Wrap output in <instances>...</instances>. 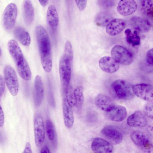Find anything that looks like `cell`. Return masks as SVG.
Here are the masks:
<instances>
[{
	"label": "cell",
	"mask_w": 153,
	"mask_h": 153,
	"mask_svg": "<svg viewBox=\"0 0 153 153\" xmlns=\"http://www.w3.org/2000/svg\"><path fill=\"white\" fill-rule=\"evenodd\" d=\"M36 36L43 68L46 72L51 70V44L49 36L43 26L39 25L35 30Z\"/></svg>",
	"instance_id": "1"
},
{
	"label": "cell",
	"mask_w": 153,
	"mask_h": 153,
	"mask_svg": "<svg viewBox=\"0 0 153 153\" xmlns=\"http://www.w3.org/2000/svg\"><path fill=\"white\" fill-rule=\"evenodd\" d=\"M73 57L72 45L69 41H67L65 44L64 53L60 60L59 65L60 77L64 93L70 84Z\"/></svg>",
	"instance_id": "2"
},
{
	"label": "cell",
	"mask_w": 153,
	"mask_h": 153,
	"mask_svg": "<svg viewBox=\"0 0 153 153\" xmlns=\"http://www.w3.org/2000/svg\"><path fill=\"white\" fill-rule=\"evenodd\" d=\"M111 88L114 94L120 100H129L134 97L132 86L125 80H115L112 83Z\"/></svg>",
	"instance_id": "3"
},
{
	"label": "cell",
	"mask_w": 153,
	"mask_h": 153,
	"mask_svg": "<svg viewBox=\"0 0 153 153\" xmlns=\"http://www.w3.org/2000/svg\"><path fill=\"white\" fill-rule=\"evenodd\" d=\"M7 47L9 52L15 63L17 70L29 66L19 46L15 40L11 39L9 40Z\"/></svg>",
	"instance_id": "4"
},
{
	"label": "cell",
	"mask_w": 153,
	"mask_h": 153,
	"mask_svg": "<svg viewBox=\"0 0 153 153\" xmlns=\"http://www.w3.org/2000/svg\"><path fill=\"white\" fill-rule=\"evenodd\" d=\"M112 58L119 64L128 65L133 61L132 53L127 49L121 45L114 46L111 51Z\"/></svg>",
	"instance_id": "5"
},
{
	"label": "cell",
	"mask_w": 153,
	"mask_h": 153,
	"mask_svg": "<svg viewBox=\"0 0 153 153\" xmlns=\"http://www.w3.org/2000/svg\"><path fill=\"white\" fill-rule=\"evenodd\" d=\"M4 80L11 94L16 96L18 94L19 84L16 73L10 65H7L4 69Z\"/></svg>",
	"instance_id": "6"
},
{
	"label": "cell",
	"mask_w": 153,
	"mask_h": 153,
	"mask_svg": "<svg viewBox=\"0 0 153 153\" xmlns=\"http://www.w3.org/2000/svg\"><path fill=\"white\" fill-rule=\"evenodd\" d=\"M132 141L141 148L145 153H151L153 150L152 144L148 135L144 132L136 131L131 134Z\"/></svg>",
	"instance_id": "7"
},
{
	"label": "cell",
	"mask_w": 153,
	"mask_h": 153,
	"mask_svg": "<svg viewBox=\"0 0 153 153\" xmlns=\"http://www.w3.org/2000/svg\"><path fill=\"white\" fill-rule=\"evenodd\" d=\"M17 14V8L13 3L9 4L5 8L2 16V23L4 28L7 30H11L16 23Z\"/></svg>",
	"instance_id": "8"
},
{
	"label": "cell",
	"mask_w": 153,
	"mask_h": 153,
	"mask_svg": "<svg viewBox=\"0 0 153 153\" xmlns=\"http://www.w3.org/2000/svg\"><path fill=\"white\" fill-rule=\"evenodd\" d=\"M134 94L146 101L152 102L153 100L152 86L147 83H140L132 86Z\"/></svg>",
	"instance_id": "9"
},
{
	"label": "cell",
	"mask_w": 153,
	"mask_h": 153,
	"mask_svg": "<svg viewBox=\"0 0 153 153\" xmlns=\"http://www.w3.org/2000/svg\"><path fill=\"white\" fill-rule=\"evenodd\" d=\"M33 124L35 143L36 146L39 148L43 144L45 137L44 126L41 116L37 115L35 116Z\"/></svg>",
	"instance_id": "10"
},
{
	"label": "cell",
	"mask_w": 153,
	"mask_h": 153,
	"mask_svg": "<svg viewBox=\"0 0 153 153\" xmlns=\"http://www.w3.org/2000/svg\"><path fill=\"white\" fill-rule=\"evenodd\" d=\"M101 134L112 143L117 144L122 141L123 137L121 132L115 127L108 126L101 130Z\"/></svg>",
	"instance_id": "11"
},
{
	"label": "cell",
	"mask_w": 153,
	"mask_h": 153,
	"mask_svg": "<svg viewBox=\"0 0 153 153\" xmlns=\"http://www.w3.org/2000/svg\"><path fill=\"white\" fill-rule=\"evenodd\" d=\"M91 148L94 153H113L112 145L106 140L100 137L94 138L91 144Z\"/></svg>",
	"instance_id": "12"
},
{
	"label": "cell",
	"mask_w": 153,
	"mask_h": 153,
	"mask_svg": "<svg viewBox=\"0 0 153 153\" xmlns=\"http://www.w3.org/2000/svg\"><path fill=\"white\" fill-rule=\"evenodd\" d=\"M47 21L50 30L53 34L57 31L59 17L56 9L53 5L49 6L47 14Z\"/></svg>",
	"instance_id": "13"
},
{
	"label": "cell",
	"mask_w": 153,
	"mask_h": 153,
	"mask_svg": "<svg viewBox=\"0 0 153 153\" xmlns=\"http://www.w3.org/2000/svg\"><path fill=\"white\" fill-rule=\"evenodd\" d=\"M130 24L135 30L141 33L149 32L151 28V24L149 20L142 17L134 16L130 20Z\"/></svg>",
	"instance_id": "14"
},
{
	"label": "cell",
	"mask_w": 153,
	"mask_h": 153,
	"mask_svg": "<svg viewBox=\"0 0 153 153\" xmlns=\"http://www.w3.org/2000/svg\"><path fill=\"white\" fill-rule=\"evenodd\" d=\"M137 5L134 0H120L119 2L117 10L118 13L124 16L131 15L137 10Z\"/></svg>",
	"instance_id": "15"
},
{
	"label": "cell",
	"mask_w": 153,
	"mask_h": 153,
	"mask_svg": "<svg viewBox=\"0 0 153 153\" xmlns=\"http://www.w3.org/2000/svg\"><path fill=\"white\" fill-rule=\"evenodd\" d=\"M125 21L121 19H112L106 25V31L109 35L115 36L121 33L125 27Z\"/></svg>",
	"instance_id": "16"
},
{
	"label": "cell",
	"mask_w": 153,
	"mask_h": 153,
	"mask_svg": "<svg viewBox=\"0 0 153 153\" xmlns=\"http://www.w3.org/2000/svg\"><path fill=\"white\" fill-rule=\"evenodd\" d=\"M44 96V88L41 77L37 75L34 82V101L35 105L38 107L41 104Z\"/></svg>",
	"instance_id": "17"
},
{
	"label": "cell",
	"mask_w": 153,
	"mask_h": 153,
	"mask_svg": "<svg viewBox=\"0 0 153 153\" xmlns=\"http://www.w3.org/2000/svg\"><path fill=\"white\" fill-rule=\"evenodd\" d=\"M127 123L131 127H143L146 125L147 121L145 114L141 111H137L128 118Z\"/></svg>",
	"instance_id": "18"
},
{
	"label": "cell",
	"mask_w": 153,
	"mask_h": 153,
	"mask_svg": "<svg viewBox=\"0 0 153 153\" xmlns=\"http://www.w3.org/2000/svg\"><path fill=\"white\" fill-rule=\"evenodd\" d=\"M99 65L102 71L110 73L116 72L120 68L118 63L112 57L108 56L103 57L100 60Z\"/></svg>",
	"instance_id": "19"
},
{
	"label": "cell",
	"mask_w": 153,
	"mask_h": 153,
	"mask_svg": "<svg viewBox=\"0 0 153 153\" xmlns=\"http://www.w3.org/2000/svg\"><path fill=\"white\" fill-rule=\"evenodd\" d=\"M107 116L110 120L115 122H121L126 118L127 115L126 108L121 105H114L106 112Z\"/></svg>",
	"instance_id": "20"
},
{
	"label": "cell",
	"mask_w": 153,
	"mask_h": 153,
	"mask_svg": "<svg viewBox=\"0 0 153 153\" xmlns=\"http://www.w3.org/2000/svg\"><path fill=\"white\" fill-rule=\"evenodd\" d=\"M62 110L65 126L67 128H71L73 125L74 117L72 107L65 98L63 102Z\"/></svg>",
	"instance_id": "21"
},
{
	"label": "cell",
	"mask_w": 153,
	"mask_h": 153,
	"mask_svg": "<svg viewBox=\"0 0 153 153\" xmlns=\"http://www.w3.org/2000/svg\"><path fill=\"white\" fill-rule=\"evenodd\" d=\"M95 102L99 108L106 112L109 111L114 105L111 99L104 94L97 95L95 98Z\"/></svg>",
	"instance_id": "22"
},
{
	"label": "cell",
	"mask_w": 153,
	"mask_h": 153,
	"mask_svg": "<svg viewBox=\"0 0 153 153\" xmlns=\"http://www.w3.org/2000/svg\"><path fill=\"white\" fill-rule=\"evenodd\" d=\"M22 7L25 22L27 25H29L33 21L34 15V10L31 1L25 0L23 3Z\"/></svg>",
	"instance_id": "23"
},
{
	"label": "cell",
	"mask_w": 153,
	"mask_h": 153,
	"mask_svg": "<svg viewBox=\"0 0 153 153\" xmlns=\"http://www.w3.org/2000/svg\"><path fill=\"white\" fill-rule=\"evenodd\" d=\"M14 35L16 37L23 45L28 46L31 42L30 35L28 32L23 27L18 26L15 29Z\"/></svg>",
	"instance_id": "24"
},
{
	"label": "cell",
	"mask_w": 153,
	"mask_h": 153,
	"mask_svg": "<svg viewBox=\"0 0 153 153\" xmlns=\"http://www.w3.org/2000/svg\"><path fill=\"white\" fill-rule=\"evenodd\" d=\"M127 42L133 46L139 45L140 43V38L136 30L132 32L129 29H126L124 32Z\"/></svg>",
	"instance_id": "25"
},
{
	"label": "cell",
	"mask_w": 153,
	"mask_h": 153,
	"mask_svg": "<svg viewBox=\"0 0 153 153\" xmlns=\"http://www.w3.org/2000/svg\"><path fill=\"white\" fill-rule=\"evenodd\" d=\"M95 20L97 25L105 27L112 20V17L108 13L102 12L97 16Z\"/></svg>",
	"instance_id": "26"
},
{
	"label": "cell",
	"mask_w": 153,
	"mask_h": 153,
	"mask_svg": "<svg viewBox=\"0 0 153 153\" xmlns=\"http://www.w3.org/2000/svg\"><path fill=\"white\" fill-rule=\"evenodd\" d=\"M141 10L145 15L150 17L153 16V4L151 0L140 1Z\"/></svg>",
	"instance_id": "27"
},
{
	"label": "cell",
	"mask_w": 153,
	"mask_h": 153,
	"mask_svg": "<svg viewBox=\"0 0 153 153\" xmlns=\"http://www.w3.org/2000/svg\"><path fill=\"white\" fill-rule=\"evenodd\" d=\"M76 106L77 109L80 110L82 107L84 102V96L82 88L79 86L76 87L74 90Z\"/></svg>",
	"instance_id": "28"
},
{
	"label": "cell",
	"mask_w": 153,
	"mask_h": 153,
	"mask_svg": "<svg viewBox=\"0 0 153 153\" xmlns=\"http://www.w3.org/2000/svg\"><path fill=\"white\" fill-rule=\"evenodd\" d=\"M46 131L48 140L53 141L55 137V131L52 121L49 119L46 120L45 125Z\"/></svg>",
	"instance_id": "29"
},
{
	"label": "cell",
	"mask_w": 153,
	"mask_h": 153,
	"mask_svg": "<svg viewBox=\"0 0 153 153\" xmlns=\"http://www.w3.org/2000/svg\"><path fill=\"white\" fill-rule=\"evenodd\" d=\"M72 86L70 84L64 94L69 104L72 107L76 106V102L74 94V91Z\"/></svg>",
	"instance_id": "30"
},
{
	"label": "cell",
	"mask_w": 153,
	"mask_h": 153,
	"mask_svg": "<svg viewBox=\"0 0 153 153\" xmlns=\"http://www.w3.org/2000/svg\"><path fill=\"white\" fill-rule=\"evenodd\" d=\"M145 114L148 117L152 118L153 105L152 102H149L145 106L144 108Z\"/></svg>",
	"instance_id": "31"
},
{
	"label": "cell",
	"mask_w": 153,
	"mask_h": 153,
	"mask_svg": "<svg viewBox=\"0 0 153 153\" xmlns=\"http://www.w3.org/2000/svg\"><path fill=\"white\" fill-rule=\"evenodd\" d=\"M99 5L103 8H108L113 7L114 5V1L112 0H99Z\"/></svg>",
	"instance_id": "32"
},
{
	"label": "cell",
	"mask_w": 153,
	"mask_h": 153,
	"mask_svg": "<svg viewBox=\"0 0 153 153\" xmlns=\"http://www.w3.org/2000/svg\"><path fill=\"white\" fill-rule=\"evenodd\" d=\"M75 1L78 9L80 11H83L85 10L87 3L86 0H76Z\"/></svg>",
	"instance_id": "33"
},
{
	"label": "cell",
	"mask_w": 153,
	"mask_h": 153,
	"mask_svg": "<svg viewBox=\"0 0 153 153\" xmlns=\"http://www.w3.org/2000/svg\"><path fill=\"white\" fill-rule=\"evenodd\" d=\"M5 81L3 77L0 75V100L5 90Z\"/></svg>",
	"instance_id": "34"
},
{
	"label": "cell",
	"mask_w": 153,
	"mask_h": 153,
	"mask_svg": "<svg viewBox=\"0 0 153 153\" xmlns=\"http://www.w3.org/2000/svg\"><path fill=\"white\" fill-rule=\"evenodd\" d=\"M153 49L149 50L146 54V61L147 63L150 65H153Z\"/></svg>",
	"instance_id": "35"
},
{
	"label": "cell",
	"mask_w": 153,
	"mask_h": 153,
	"mask_svg": "<svg viewBox=\"0 0 153 153\" xmlns=\"http://www.w3.org/2000/svg\"><path fill=\"white\" fill-rule=\"evenodd\" d=\"M4 122V116L2 109L0 104V127H2Z\"/></svg>",
	"instance_id": "36"
},
{
	"label": "cell",
	"mask_w": 153,
	"mask_h": 153,
	"mask_svg": "<svg viewBox=\"0 0 153 153\" xmlns=\"http://www.w3.org/2000/svg\"><path fill=\"white\" fill-rule=\"evenodd\" d=\"M23 153H32L31 146L30 142H28L26 143Z\"/></svg>",
	"instance_id": "37"
},
{
	"label": "cell",
	"mask_w": 153,
	"mask_h": 153,
	"mask_svg": "<svg viewBox=\"0 0 153 153\" xmlns=\"http://www.w3.org/2000/svg\"><path fill=\"white\" fill-rule=\"evenodd\" d=\"M40 153H51V152L48 146L45 145L41 149Z\"/></svg>",
	"instance_id": "38"
},
{
	"label": "cell",
	"mask_w": 153,
	"mask_h": 153,
	"mask_svg": "<svg viewBox=\"0 0 153 153\" xmlns=\"http://www.w3.org/2000/svg\"><path fill=\"white\" fill-rule=\"evenodd\" d=\"M39 1L43 7H45L46 6L48 2V0H39Z\"/></svg>",
	"instance_id": "39"
},
{
	"label": "cell",
	"mask_w": 153,
	"mask_h": 153,
	"mask_svg": "<svg viewBox=\"0 0 153 153\" xmlns=\"http://www.w3.org/2000/svg\"><path fill=\"white\" fill-rule=\"evenodd\" d=\"M1 54H2V51H1V48H0V56L1 55Z\"/></svg>",
	"instance_id": "40"
}]
</instances>
